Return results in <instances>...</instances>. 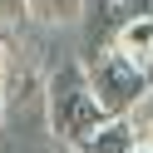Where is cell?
Instances as JSON below:
<instances>
[{
    "label": "cell",
    "instance_id": "1",
    "mask_svg": "<svg viewBox=\"0 0 153 153\" xmlns=\"http://www.w3.org/2000/svg\"><path fill=\"white\" fill-rule=\"evenodd\" d=\"M45 119H50V133L59 143H69V148H79L99 123L114 119L99 104L94 84H89V64L64 59V64H54L45 74Z\"/></svg>",
    "mask_w": 153,
    "mask_h": 153
},
{
    "label": "cell",
    "instance_id": "2",
    "mask_svg": "<svg viewBox=\"0 0 153 153\" xmlns=\"http://www.w3.org/2000/svg\"><path fill=\"white\" fill-rule=\"evenodd\" d=\"M89 84H94L99 104L114 114V119H128V114L143 104V94L153 89V84H148V69H138V64H133L128 54H119V50H94Z\"/></svg>",
    "mask_w": 153,
    "mask_h": 153
},
{
    "label": "cell",
    "instance_id": "3",
    "mask_svg": "<svg viewBox=\"0 0 153 153\" xmlns=\"http://www.w3.org/2000/svg\"><path fill=\"white\" fill-rule=\"evenodd\" d=\"M133 0H89V10H84V35H89L94 50H114L119 30L133 20Z\"/></svg>",
    "mask_w": 153,
    "mask_h": 153
},
{
    "label": "cell",
    "instance_id": "4",
    "mask_svg": "<svg viewBox=\"0 0 153 153\" xmlns=\"http://www.w3.org/2000/svg\"><path fill=\"white\" fill-rule=\"evenodd\" d=\"M114 50H119V54H128L138 69H148V64H153V10H138V15H133V20L119 30Z\"/></svg>",
    "mask_w": 153,
    "mask_h": 153
},
{
    "label": "cell",
    "instance_id": "5",
    "mask_svg": "<svg viewBox=\"0 0 153 153\" xmlns=\"http://www.w3.org/2000/svg\"><path fill=\"white\" fill-rule=\"evenodd\" d=\"M133 148H138V128H133V119H109V123H99L74 153H133Z\"/></svg>",
    "mask_w": 153,
    "mask_h": 153
},
{
    "label": "cell",
    "instance_id": "6",
    "mask_svg": "<svg viewBox=\"0 0 153 153\" xmlns=\"http://www.w3.org/2000/svg\"><path fill=\"white\" fill-rule=\"evenodd\" d=\"M30 10L45 25H74V20H84L89 0H30Z\"/></svg>",
    "mask_w": 153,
    "mask_h": 153
},
{
    "label": "cell",
    "instance_id": "7",
    "mask_svg": "<svg viewBox=\"0 0 153 153\" xmlns=\"http://www.w3.org/2000/svg\"><path fill=\"white\" fill-rule=\"evenodd\" d=\"M25 20H35L30 0H0V30H20Z\"/></svg>",
    "mask_w": 153,
    "mask_h": 153
},
{
    "label": "cell",
    "instance_id": "8",
    "mask_svg": "<svg viewBox=\"0 0 153 153\" xmlns=\"http://www.w3.org/2000/svg\"><path fill=\"white\" fill-rule=\"evenodd\" d=\"M128 119H133V128H138V143H148V148H153V89L143 94V104L128 114Z\"/></svg>",
    "mask_w": 153,
    "mask_h": 153
},
{
    "label": "cell",
    "instance_id": "9",
    "mask_svg": "<svg viewBox=\"0 0 153 153\" xmlns=\"http://www.w3.org/2000/svg\"><path fill=\"white\" fill-rule=\"evenodd\" d=\"M5 79H10V45L0 40V94H5Z\"/></svg>",
    "mask_w": 153,
    "mask_h": 153
},
{
    "label": "cell",
    "instance_id": "10",
    "mask_svg": "<svg viewBox=\"0 0 153 153\" xmlns=\"http://www.w3.org/2000/svg\"><path fill=\"white\" fill-rule=\"evenodd\" d=\"M133 153H153V148H148V143H138V148H133Z\"/></svg>",
    "mask_w": 153,
    "mask_h": 153
}]
</instances>
